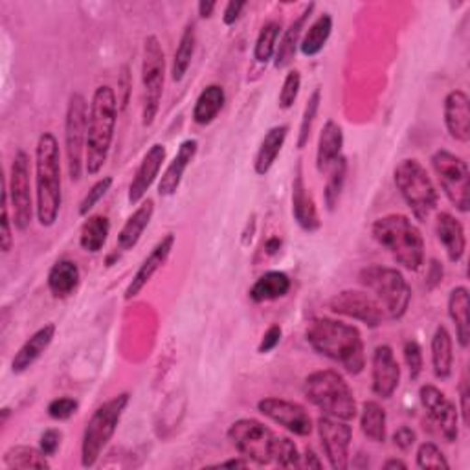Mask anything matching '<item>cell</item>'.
Returning a JSON list of instances; mask_svg holds the SVG:
<instances>
[{"instance_id":"6da1fadb","label":"cell","mask_w":470,"mask_h":470,"mask_svg":"<svg viewBox=\"0 0 470 470\" xmlns=\"http://www.w3.org/2000/svg\"><path fill=\"white\" fill-rule=\"evenodd\" d=\"M306 338L318 355L333 361L349 375H361L366 368V349L361 331L355 325L333 318H313Z\"/></svg>"},{"instance_id":"7a4b0ae2","label":"cell","mask_w":470,"mask_h":470,"mask_svg":"<svg viewBox=\"0 0 470 470\" xmlns=\"http://www.w3.org/2000/svg\"><path fill=\"white\" fill-rule=\"evenodd\" d=\"M63 204L61 151L52 133H42L35 147V215L41 226L55 224Z\"/></svg>"},{"instance_id":"3957f363","label":"cell","mask_w":470,"mask_h":470,"mask_svg":"<svg viewBox=\"0 0 470 470\" xmlns=\"http://www.w3.org/2000/svg\"><path fill=\"white\" fill-rule=\"evenodd\" d=\"M118 96L116 92L103 85L98 87L92 94L89 105V126H87V155H85V171L89 176L98 174L107 164L116 122H118Z\"/></svg>"},{"instance_id":"277c9868","label":"cell","mask_w":470,"mask_h":470,"mask_svg":"<svg viewBox=\"0 0 470 470\" xmlns=\"http://www.w3.org/2000/svg\"><path fill=\"white\" fill-rule=\"evenodd\" d=\"M371 235L402 268L418 272L425 265V238L418 224L406 215L390 213L377 219L371 226Z\"/></svg>"},{"instance_id":"5b68a950","label":"cell","mask_w":470,"mask_h":470,"mask_svg":"<svg viewBox=\"0 0 470 470\" xmlns=\"http://www.w3.org/2000/svg\"><path fill=\"white\" fill-rule=\"evenodd\" d=\"M306 399L315 404L324 416H331L342 421H352L357 418V399L349 382L342 373L334 370H320L311 373L304 382Z\"/></svg>"},{"instance_id":"8992f818","label":"cell","mask_w":470,"mask_h":470,"mask_svg":"<svg viewBox=\"0 0 470 470\" xmlns=\"http://www.w3.org/2000/svg\"><path fill=\"white\" fill-rule=\"evenodd\" d=\"M393 181L402 201L414 213V217L419 222L428 221V217L437 208L439 195L427 167L416 158H406L397 164Z\"/></svg>"},{"instance_id":"52a82bcc","label":"cell","mask_w":470,"mask_h":470,"mask_svg":"<svg viewBox=\"0 0 470 470\" xmlns=\"http://www.w3.org/2000/svg\"><path fill=\"white\" fill-rule=\"evenodd\" d=\"M129 400H131L129 393H120L96 408L83 432V441H81L83 466L89 468L98 463L99 456L114 437Z\"/></svg>"},{"instance_id":"ba28073f","label":"cell","mask_w":470,"mask_h":470,"mask_svg":"<svg viewBox=\"0 0 470 470\" xmlns=\"http://www.w3.org/2000/svg\"><path fill=\"white\" fill-rule=\"evenodd\" d=\"M359 281L370 292H373L375 300L382 306L384 313L391 320H400L409 307L411 288L397 268L371 265L361 270Z\"/></svg>"},{"instance_id":"9c48e42d","label":"cell","mask_w":470,"mask_h":470,"mask_svg":"<svg viewBox=\"0 0 470 470\" xmlns=\"http://www.w3.org/2000/svg\"><path fill=\"white\" fill-rule=\"evenodd\" d=\"M165 85V55L156 35L144 41L142 55V126L151 127L156 120Z\"/></svg>"},{"instance_id":"30bf717a","label":"cell","mask_w":470,"mask_h":470,"mask_svg":"<svg viewBox=\"0 0 470 470\" xmlns=\"http://www.w3.org/2000/svg\"><path fill=\"white\" fill-rule=\"evenodd\" d=\"M87 126H89V103L83 94L74 92L69 98L67 116H65V153H67V169L72 183H78L85 171Z\"/></svg>"},{"instance_id":"8fae6325","label":"cell","mask_w":470,"mask_h":470,"mask_svg":"<svg viewBox=\"0 0 470 470\" xmlns=\"http://www.w3.org/2000/svg\"><path fill=\"white\" fill-rule=\"evenodd\" d=\"M432 167L434 173L437 176V181L443 188V193L446 195V199L450 201V204L461 212L466 213L470 208V171H468V164L446 151V149H439L432 155Z\"/></svg>"},{"instance_id":"7c38bea8","label":"cell","mask_w":470,"mask_h":470,"mask_svg":"<svg viewBox=\"0 0 470 470\" xmlns=\"http://www.w3.org/2000/svg\"><path fill=\"white\" fill-rule=\"evenodd\" d=\"M6 184H8L10 206L14 212V224L19 231H24L30 228L33 221V212H37L32 195L30 156L26 151L19 149L15 153L10 169V181Z\"/></svg>"},{"instance_id":"4fadbf2b","label":"cell","mask_w":470,"mask_h":470,"mask_svg":"<svg viewBox=\"0 0 470 470\" xmlns=\"http://www.w3.org/2000/svg\"><path fill=\"white\" fill-rule=\"evenodd\" d=\"M276 434L258 419H240L230 425L228 439L238 452L256 465L272 463V445Z\"/></svg>"},{"instance_id":"5bb4252c","label":"cell","mask_w":470,"mask_h":470,"mask_svg":"<svg viewBox=\"0 0 470 470\" xmlns=\"http://www.w3.org/2000/svg\"><path fill=\"white\" fill-rule=\"evenodd\" d=\"M329 309L334 315H342L352 320H359L364 325L377 329L382 325L386 313L382 306L375 300L371 294L364 290H342L329 300Z\"/></svg>"},{"instance_id":"9a60e30c","label":"cell","mask_w":470,"mask_h":470,"mask_svg":"<svg viewBox=\"0 0 470 470\" xmlns=\"http://www.w3.org/2000/svg\"><path fill=\"white\" fill-rule=\"evenodd\" d=\"M259 414L268 418L272 423L283 427L294 436H311L313 432V419L309 416V411L292 400L277 399V397H267L258 402Z\"/></svg>"},{"instance_id":"2e32d148","label":"cell","mask_w":470,"mask_h":470,"mask_svg":"<svg viewBox=\"0 0 470 470\" xmlns=\"http://www.w3.org/2000/svg\"><path fill=\"white\" fill-rule=\"evenodd\" d=\"M316 428L331 468L345 470L349 466V446L352 437V430L347 421L322 416L316 423Z\"/></svg>"},{"instance_id":"e0dca14e","label":"cell","mask_w":470,"mask_h":470,"mask_svg":"<svg viewBox=\"0 0 470 470\" xmlns=\"http://www.w3.org/2000/svg\"><path fill=\"white\" fill-rule=\"evenodd\" d=\"M419 399L430 419L439 427L441 436L454 443L459 436V411L456 404L434 384H425L419 390Z\"/></svg>"},{"instance_id":"ac0fdd59","label":"cell","mask_w":470,"mask_h":470,"mask_svg":"<svg viewBox=\"0 0 470 470\" xmlns=\"http://www.w3.org/2000/svg\"><path fill=\"white\" fill-rule=\"evenodd\" d=\"M373 393L381 399H391L400 382V366L390 345H379L371 357Z\"/></svg>"},{"instance_id":"d6986e66","label":"cell","mask_w":470,"mask_h":470,"mask_svg":"<svg viewBox=\"0 0 470 470\" xmlns=\"http://www.w3.org/2000/svg\"><path fill=\"white\" fill-rule=\"evenodd\" d=\"M174 233H167L164 238L155 245V249L149 252V256L142 261L140 268L136 270V274L133 276L131 283L126 288V300H133L136 298L138 294L149 285V281L155 277V274L167 263L173 247H174Z\"/></svg>"},{"instance_id":"ffe728a7","label":"cell","mask_w":470,"mask_h":470,"mask_svg":"<svg viewBox=\"0 0 470 470\" xmlns=\"http://www.w3.org/2000/svg\"><path fill=\"white\" fill-rule=\"evenodd\" d=\"M165 146L164 144H155L149 147V151L144 155L133 181L129 186V195L127 201L131 206L138 204L144 201L146 193L149 192V188L155 184V181L158 179V173L165 162Z\"/></svg>"},{"instance_id":"44dd1931","label":"cell","mask_w":470,"mask_h":470,"mask_svg":"<svg viewBox=\"0 0 470 470\" xmlns=\"http://www.w3.org/2000/svg\"><path fill=\"white\" fill-rule=\"evenodd\" d=\"M292 217L304 231L309 233L318 231L322 226L316 202L306 186L302 165H298L296 176L292 181Z\"/></svg>"},{"instance_id":"7402d4cb","label":"cell","mask_w":470,"mask_h":470,"mask_svg":"<svg viewBox=\"0 0 470 470\" xmlns=\"http://www.w3.org/2000/svg\"><path fill=\"white\" fill-rule=\"evenodd\" d=\"M445 126L448 135L461 144L470 140V99L463 90H452L443 105Z\"/></svg>"},{"instance_id":"603a6c76","label":"cell","mask_w":470,"mask_h":470,"mask_svg":"<svg viewBox=\"0 0 470 470\" xmlns=\"http://www.w3.org/2000/svg\"><path fill=\"white\" fill-rule=\"evenodd\" d=\"M197 151H199V142L193 138L184 140L181 144L174 158L169 162V165L165 167V171L160 176V183H158L160 197H173L176 192H179L183 179H184V173L190 167V164L193 162Z\"/></svg>"},{"instance_id":"cb8c5ba5","label":"cell","mask_w":470,"mask_h":470,"mask_svg":"<svg viewBox=\"0 0 470 470\" xmlns=\"http://www.w3.org/2000/svg\"><path fill=\"white\" fill-rule=\"evenodd\" d=\"M53 338H55V325L53 324H46L44 327L37 329L21 345V349L15 352V357L12 361V371L15 375H21V373L28 371L44 355L46 349L53 342Z\"/></svg>"},{"instance_id":"d4e9b609","label":"cell","mask_w":470,"mask_h":470,"mask_svg":"<svg viewBox=\"0 0 470 470\" xmlns=\"http://www.w3.org/2000/svg\"><path fill=\"white\" fill-rule=\"evenodd\" d=\"M436 235L446 252L448 261L459 263L466 250V238L461 221L456 219L452 213L441 212L436 219Z\"/></svg>"},{"instance_id":"484cf974","label":"cell","mask_w":470,"mask_h":470,"mask_svg":"<svg viewBox=\"0 0 470 470\" xmlns=\"http://www.w3.org/2000/svg\"><path fill=\"white\" fill-rule=\"evenodd\" d=\"M313 12H315V5L306 6V10L300 14V17L294 19L290 23V26L283 32V37H281L279 44L276 46V53H274V67L277 70L287 69L294 61V57H296V52H298L300 42H302L304 28H306Z\"/></svg>"},{"instance_id":"4316f807","label":"cell","mask_w":470,"mask_h":470,"mask_svg":"<svg viewBox=\"0 0 470 470\" xmlns=\"http://www.w3.org/2000/svg\"><path fill=\"white\" fill-rule=\"evenodd\" d=\"M81 281V272L76 261L61 259L57 261L48 272V290L55 300H67L78 290Z\"/></svg>"},{"instance_id":"83f0119b","label":"cell","mask_w":470,"mask_h":470,"mask_svg":"<svg viewBox=\"0 0 470 470\" xmlns=\"http://www.w3.org/2000/svg\"><path fill=\"white\" fill-rule=\"evenodd\" d=\"M153 215H155V202L151 199L142 201V204L133 212V215L122 226L120 233H118V249L124 252L133 250L140 243Z\"/></svg>"},{"instance_id":"f1b7e54d","label":"cell","mask_w":470,"mask_h":470,"mask_svg":"<svg viewBox=\"0 0 470 470\" xmlns=\"http://www.w3.org/2000/svg\"><path fill=\"white\" fill-rule=\"evenodd\" d=\"M343 147V131L334 120H327L320 138H318V149H316V167L320 173H327L329 167L342 156Z\"/></svg>"},{"instance_id":"f546056e","label":"cell","mask_w":470,"mask_h":470,"mask_svg":"<svg viewBox=\"0 0 470 470\" xmlns=\"http://www.w3.org/2000/svg\"><path fill=\"white\" fill-rule=\"evenodd\" d=\"M287 136H288V126H276V127L268 129V133L263 136L259 149L256 153V158H254L256 174L265 176L272 169V165L276 164V160L285 146Z\"/></svg>"},{"instance_id":"4dcf8cb0","label":"cell","mask_w":470,"mask_h":470,"mask_svg":"<svg viewBox=\"0 0 470 470\" xmlns=\"http://www.w3.org/2000/svg\"><path fill=\"white\" fill-rule=\"evenodd\" d=\"M432 368L439 381H448L454 368V342L445 325H437L432 336Z\"/></svg>"},{"instance_id":"1f68e13d","label":"cell","mask_w":470,"mask_h":470,"mask_svg":"<svg viewBox=\"0 0 470 470\" xmlns=\"http://www.w3.org/2000/svg\"><path fill=\"white\" fill-rule=\"evenodd\" d=\"M468 288L466 287H456L452 288L448 296V316L456 327V338L457 343L466 349L470 342V320H468Z\"/></svg>"},{"instance_id":"d6a6232c","label":"cell","mask_w":470,"mask_h":470,"mask_svg":"<svg viewBox=\"0 0 470 470\" xmlns=\"http://www.w3.org/2000/svg\"><path fill=\"white\" fill-rule=\"evenodd\" d=\"M290 277L285 272L270 270L263 274L250 288V300L256 304L263 302H274L279 298H285L290 290Z\"/></svg>"},{"instance_id":"836d02e7","label":"cell","mask_w":470,"mask_h":470,"mask_svg":"<svg viewBox=\"0 0 470 470\" xmlns=\"http://www.w3.org/2000/svg\"><path fill=\"white\" fill-rule=\"evenodd\" d=\"M195 46H197V32H195V23H190L179 41V46L174 50L173 55V65H171V78L173 81H183L184 76L188 74L193 55H195Z\"/></svg>"},{"instance_id":"e575fe53","label":"cell","mask_w":470,"mask_h":470,"mask_svg":"<svg viewBox=\"0 0 470 470\" xmlns=\"http://www.w3.org/2000/svg\"><path fill=\"white\" fill-rule=\"evenodd\" d=\"M224 101H226L224 89L221 85H208L195 101V108H193L195 124L210 126L222 110Z\"/></svg>"},{"instance_id":"d590c367","label":"cell","mask_w":470,"mask_h":470,"mask_svg":"<svg viewBox=\"0 0 470 470\" xmlns=\"http://www.w3.org/2000/svg\"><path fill=\"white\" fill-rule=\"evenodd\" d=\"M362 434L373 443H384L388 436L386 409L377 400H366L361 409Z\"/></svg>"},{"instance_id":"8d00e7d4","label":"cell","mask_w":470,"mask_h":470,"mask_svg":"<svg viewBox=\"0 0 470 470\" xmlns=\"http://www.w3.org/2000/svg\"><path fill=\"white\" fill-rule=\"evenodd\" d=\"M110 233V221L105 215L89 217L80 231V245L89 254H98L103 250Z\"/></svg>"},{"instance_id":"74e56055","label":"cell","mask_w":470,"mask_h":470,"mask_svg":"<svg viewBox=\"0 0 470 470\" xmlns=\"http://www.w3.org/2000/svg\"><path fill=\"white\" fill-rule=\"evenodd\" d=\"M331 32H333V17L329 14H324L320 15L307 30V33L302 37V42H300V50L306 57H315L318 55L329 37H331Z\"/></svg>"},{"instance_id":"f35d334b","label":"cell","mask_w":470,"mask_h":470,"mask_svg":"<svg viewBox=\"0 0 470 470\" xmlns=\"http://www.w3.org/2000/svg\"><path fill=\"white\" fill-rule=\"evenodd\" d=\"M3 461L6 468H39V470L50 468L48 456H44L41 448L24 446V445L12 446L10 450H6Z\"/></svg>"},{"instance_id":"ab89813d","label":"cell","mask_w":470,"mask_h":470,"mask_svg":"<svg viewBox=\"0 0 470 470\" xmlns=\"http://www.w3.org/2000/svg\"><path fill=\"white\" fill-rule=\"evenodd\" d=\"M279 32H281V24L277 21H268L259 30V35H258L256 46H254V59L259 65H267L274 57Z\"/></svg>"},{"instance_id":"60d3db41","label":"cell","mask_w":470,"mask_h":470,"mask_svg":"<svg viewBox=\"0 0 470 470\" xmlns=\"http://www.w3.org/2000/svg\"><path fill=\"white\" fill-rule=\"evenodd\" d=\"M329 179L325 184V206L329 212H333L342 197V190L345 184V174H347V160L345 156H340L331 167H329Z\"/></svg>"},{"instance_id":"b9f144b4","label":"cell","mask_w":470,"mask_h":470,"mask_svg":"<svg viewBox=\"0 0 470 470\" xmlns=\"http://www.w3.org/2000/svg\"><path fill=\"white\" fill-rule=\"evenodd\" d=\"M272 461L283 468H300L302 454L298 452L296 443L290 437L276 436L272 445Z\"/></svg>"},{"instance_id":"7bdbcfd3","label":"cell","mask_w":470,"mask_h":470,"mask_svg":"<svg viewBox=\"0 0 470 470\" xmlns=\"http://www.w3.org/2000/svg\"><path fill=\"white\" fill-rule=\"evenodd\" d=\"M320 103H322V89L316 87L313 90V94L307 99V105L304 108V116H302V124H300V135H298V147L304 149L309 144L311 133H313V126L316 120V114L320 110Z\"/></svg>"},{"instance_id":"ee69618b","label":"cell","mask_w":470,"mask_h":470,"mask_svg":"<svg viewBox=\"0 0 470 470\" xmlns=\"http://www.w3.org/2000/svg\"><path fill=\"white\" fill-rule=\"evenodd\" d=\"M300 89H302V74L298 70H288V74L283 80V87H281L279 98H277L279 108H283V110L290 108L294 105V101L298 99Z\"/></svg>"},{"instance_id":"f6af8a7d","label":"cell","mask_w":470,"mask_h":470,"mask_svg":"<svg viewBox=\"0 0 470 470\" xmlns=\"http://www.w3.org/2000/svg\"><path fill=\"white\" fill-rule=\"evenodd\" d=\"M10 197H8V184L5 181L3 192V219H0V250L3 254H10L14 249V233H12V217H10Z\"/></svg>"},{"instance_id":"bcb514c9","label":"cell","mask_w":470,"mask_h":470,"mask_svg":"<svg viewBox=\"0 0 470 470\" xmlns=\"http://www.w3.org/2000/svg\"><path fill=\"white\" fill-rule=\"evenodd\" d=\"M418 466L419 468H450L445 454L434 443H423L418 448Z\"/></svg>"},{"instance_id":"7dc6e473","label":"cell","mask_w":470,"mask_h":470,"mask_svg":"<svg viewBox=\"0 0 470 470\" xmlns=\"http://www.w3.org/2000/svg\"><path fill=\"white\" fill-rule=\"evenodd\" d=\"M110 186H112V176H101L98 183H94V186L89 190V193L85 195V199L80 204V215L87 217L89 212H92L96 208V204L107 195Z\"/></svg>"},{"instance_id":"c3c4849f","label":"cell","mask_w":470,"mask_h":470,"mask_svg":"<svg viewBox=\"0 0 470 470\" xmlns=\"http://www.w3.org/2000/svg\"><path fill=\"white\" fill-rule=\"evenodd\" d=\"M404 362L408 366L409 371V379L411 381H418L421 371H423V349L416 340H408L404 343Z\"/></svg>"},{"instance_id":"681fc988","label":"cell","mask_w":470,"mask_h":470,"mask_svg":"<svg viewBox=\"0 0 470 470\" xmlns=\"http://www.w3.org/2000/svg\"><path fill=\"white\" fill-rule=\"evenodd\" d=\"M78 408H80V404L76 399L59 397L48 404V416L55 421H67L76 414Z\"/></svg>"},{"instance_id":"f907efd6","label":"cell","mask_w":470,"mask_h":470,"mask_svg":"<svg viewBox=\"0 0 470 470\" xmlns=\"http://www.w3.org/2000/svg\"><path fill=\"white\" fill-rule=\"evenodd\" d=\"M61 441H63L61 430L48 428V430L41 436V439H39V448H41V452H42L44 456L52 457V456L57 454L59 446H61Z\"/></svg>"},{"instance_id":"816d5d0a","label":"cell","mask_w":470,"mask_h":470,"mask_svg":"<svg viewBox=\"0 0 470 470\" xmlns=\"http://www.w3.org/2000/svg\"><path fill=\"white\" fill-rule=\"evenodd\" d=\"M131 87H133L131 72H129V67L124 65V67H122L120 80H118V103H120V108H126V107L129 105Z\"/></svg>"},{"instance_id":"f5cc1de1","label":"cell","mask_w":470,"mask_h":470,"mask_svg":"<svg viewBox=\"0 0 470 470\" xmlns=\"http://www.w3.org/2000/svg\"><path fill=\"white\" fill-rule=\"evenodd\" d=\"M281 334H283V331H281V327L276 325V324L270 325V327L265 331V334H263V338H261V342H259V345H258V351L261 352V355H267V352L274 351V349L279 345Z\"/></svg>"},{"instance_id":"db71d44e","label":"cell","mask_w":470,"mask_h":470,"mask_svg":"<svg viewBox=\"0 0 470 470\" xmlns=\"http://www.w3.org/2000/svg\"><path fill=\"white\" fill-rule=\"evenodd\" d=\"M416 441H418V434L411 430L409 427H400L395 434H393V443H395V446L397 448H400V450H409L411 446L416 445Z\"/></svg>"},{"instance_id":"11a10c76","label":"cell","mask_w":470,"mask_h":470,"mask_svg":"<svg viewBox=\"0 0 470 470\" xmlns=\"http://www.w3.org/2000/svg\"><path fill=\"white\" fill-rule=\"evenodd\" d=\"M468 399H470V390H468V381H466V375H463L461 382H459V402H461V419H463V425L468 427L470 423V404H468Z\"/></svg>"},{"instance_id":"9f6ffc18","label":"cell","mask_w":470,"mask_h":470,"mask_svg":"<svg viewBox=\"0 0 470 470\" xmlns=\"http://www.w3.org/2000/svg\"><path fill=\"white\" fill-rule=\"evenodd\" d=\"M247 8V3H235V0H231V3L226 5L224 8V14H222V23L226 26H231L240 21L243 10Z\"/></svg>"},{"instance_id":"6f0895ef","label":"cell","mask_w":470,"mask_h":470,"mask_svg":"<svg viewBox=\"0 0 470 470\" xmlns=\"http://www.w3.org/2000/svg\"><path fill=\"white\" fill-rule=\"evenodd\" d=\"M445 276V268L437 259H432L428 265V272H427V288L434 290L437 285H441Z\"/></svg>"},{"instance_id":"680465c9","label":"cell","mask_w":470,"mask_h":470,"mask_svg":"<svg viewBox=\"0 0 470 470\" xmlns=\"http://www.w3.org/2000/svg\"><path fill=\"white\" fill-rule=\"evenodd\" d=\"M324 463L318 459V456L315 454V450L307 448L306 454L302 456V461H300V468H322Z\"/></svg>"},{"instance_id":"91938a15","label":"cell","mask_w":470,"mask_h":470,"mask_svg":"<svg viewBox=\"0 0 470 470\" xmlns=\"http://www.w3.org/2000/svg\"><path fill=\"white\" fill-rule=\"evenodd\" d=\"M215 8H217V3H212V0H201V3H199V15L202 19H210L213 15Z\"/></svg>"},{"instance_id":"94428289","label":"cell","mask_w":470,"mask_h":470,"mask_svg":"<svg viewBox=\"0 0 470 470\" xmlns=\"http://www.w3.org/2000/svg\"><path fill=\"white\" fill-rule=\"evenodd\" d=\"M250 465V461L245 457H233V459H226V461H221L217 466H230V468H247Z\"/></svg>"},{"instance_id":"6125c7cd","label":"cell","mask_w":470,"mask_h":470,"mask_svg":"<svg viewBox=\"0 0 470 470\" xmlns=\"http://www.w3.org/2000/svg\"><path fill=\"white\" fill-rule=\"evenodd\" d=\"M265 249H267V254H270V256L277 254V250L281 249V240H277V238H272V240H268V241H267V245H265Z\"/></svg>"},{"instance_id":"be15d7a7","label":"cell","mask_w":470,"mask_h":470,"mask_svg":"<svg viewBox=\"0 0 470 470\" xmlns=\"http://www.w3.org/2000/svg\"><path fill=\"white\" fill-rule=\"evenodd\" d=\"M384 468H386V470H391V468H402V470H406L408 465H406L404 461H400V459H388V461L384 463Z\"/></svg>"}]
</instances>
